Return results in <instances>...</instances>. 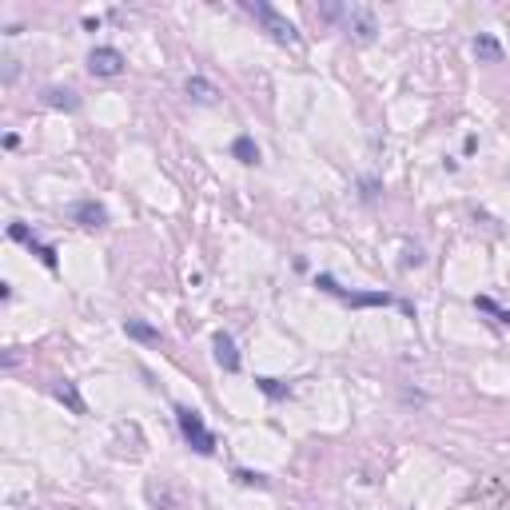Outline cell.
<instances>
[{
  "mask_svg": "<svg viewBox=\"0 0 510 510\" xmlns=\"http://www.w3.org/2000/svg\"><path fill=\"white\" fill-rule=\"evenodd\" d=\"M184 92H188V100H196V104H216L220 100V88H216L208 76H188Z\"/></svg>",
  "mask_w": 510,
  "mask_h": 510,
  "instance_id": "cell-10",
  "label": "cell"
},
{
  "mask_svg": "<svg viewBox=\"0 0 510 510\" xmlns=\"http://www.w3.org/2000/svg\"><path fill=\"white\" fill-rule=\"evenodd\" d=\"M339 28L347 32L355 44H371V41H375V32H379L375 9H367V4H347V12H343Z\"/></svg>",
  "mask_w": 510,
  "mask_h": 510,
  "instance_id": "cell-4",
  "label": "cell"
},
{
  "mask_svg": "<svg viewBox=\"0 0 510 510\" xmlns=\"http://www.w3.org/2000/svg\"><path fill=\"white\" fill-rule=\"evenodd\" d=\"M359 188H363V200H375V196H379V180H375V176H367Z\"/></svg>",
  "mask_w": 510,
  "mask_h": 510,
  "instance_id": "cell-22",
  "label": "cell"
},
{
  "mask_svg": "<svg viewBox=\"0 0 510 510\" xmlns=\"http://www.w3.org/2000/svg\"><path fill=\"white\" fill-rule=\"evenodd\" d=\"M255 387H260V391H263V395H267L271 403H283V399H287V395H291V387H287V383L271 379V375H260V379H255Z\"/></svg>",
  "mask_w": 510,
  "mask_h": 510,
  "instance_id": "cell-15",
  "label": "cell"
},
{
  "mask_svg": "<svg viewBox=\"0 0 510 510\" xmlns=\"http://www.w3.org/2000/svg\"><path fill=\"white\" fill-rule=\"evenodd\" d=\"M16 76H21V60H16V56H4V84H16Z\"/></svg>",
  "mask_w": 510,
  "mask_h": 510,
  "instance_id": "cell-19",
  "label": "cell"
},
{
  "mask_svg": "<svg viewBox=\"0 0 510 510\" xmlns=\"http://www.w3.org/2000/svg\"><path fill=\"white\" fill-rule=\"evenodd\" d=\"M124 335H128V339H136V343H160V331L152 327V323L136 319V315H132V319H124Z\"/></svg>",
  "mask_w": 510,
  "mask_h": 510,
  "instance_id": "cell-13",
  "label": "cell"
},
{
  "mask_svg": "<svg viewBox=\"0 0 510 510\" xmlns=\"http://www.w3.org/2000/svg\"><path fill=\"white\" fill-rule=\"evenodd\" d=\"M243 12H248L251 21L260 24V28L267 32L275 44H287V48L299 44V28H295V24H291L287 16L275 9V4H267V0H243Z\"/></svg>",
  "mask_w": 510,
  "mask_h": 510,
  "instance_id": "cell-1",
  "label": "cell"
},
{
  "mask_svg": "<svg viewBox=\"0 0 510 510\" xmlns=\"http://www.w3.org/2000/svg\"><path fill=\"white\" fill-rule=\"evenodd\" d=\"M68 220L80 223V228H104L108 223V208L100 200H76L68 208Z\"/></svg>",
  "mask_w": 510,
  "mask_h": 510,
  "instance_id": "cell-7",
  "label": "cell"
},
{
  "mask_svg": "<svg viewBox=\"0 0 510 510\" xmlns=\"http://www.w3.org/2000/svg\"><path fill=\"white\" fill-rule=\"evenodd\" d=\"M343 12H347V4H323V9H319V21L339 24V21H343Z\"/></svg>",
  "mask_w": 510,
  "mask_h": 510,
  "instance_id": "cell-18",
  "label": "cell"
},
{
  "mask_svg": "<svg viewBox=\"0 0 510 510\" xmlns=\"http://www.w3.org/2000/svg\"><path fill=\"white\" fill-rule=\"evenodd\" d=\"M9 235H12L16 243H24V248H28L32 255H41L44 267H56V248H52V243H44L41 235H36V231H28L24 223H9Z\"/></svg>",
  "mask_w": 510,
  "mask_h": 510,
  "instance_id": "cell-6",
  "label": "cell"
},
{
  "mask_svg": "<svg viewBox=\"0 0 510 510\" xmlns=\"http://www.w3.org/2000/svg\"><path fill=\"white\" fill-rule=\"evenodd\" d=\"M176 427H180L184 442L196 455H216V435L208 430V423H203V415L196 407H176Z\"/></svg>",
  "mask_w": 510,
  "mask_h": 510,
  "instance_id": "cell-3",
  "label": "cell"
},
{
  "mask_svg": "<svg viewBox=\"0 0 510 510\" xmlns=\"http://www.w3.org/2000/svg\"><path fill=\"white\" fill-rule=\"evenodd\" d=\"M474 307H479V311H490V315H499L502 323H510V311H502L499 303L490 299V295H479V299H474Z\"/></svg>",
  "mask_w": 510,
  "mask_h": 510,
  "instance_id": "cell-17",
  "label": "cell"
},
{
  "mask_svg": "<svg viewBox=\"0 0 510 510\" xmlns=\"http://www.w3.org/2000/svg\"><path fill=\"white\" fill-rule=\"evenodd\" d=\"M44 104L56 108V112H80V96H76L72 88H48L44 92Z\"/></svg>",
  "mask_w": 510,
  "mask_h": 510,
  "instance_id": "cell-12",
  "label": "cell"
},
{
  "mask_svg": "<svg viewBox=\"0 0 510 510\" xmlns=\"http://www.w3.org/2000/svg\"><path fill=\"white\" fill-rule=\"evenodd\" d=\"M124 64H128V60H124V52L120 48H108V44H100V48L88 52V72H92V76H108V80H112V76H120V72H124Z\"/></svg>",
  "mask_w": 510,
  "mask_h": 510,
  "instance_id": "cell-5",
  "label": "cell"
},
{
  "mask_svg": "<svg viewBox=\"0 0 510 510\" xmlns=\"http://www.w3.org/2000/svg\"><path fill=\"white\" fill-rule=\"evenodd\" d=\"M423 260H427V255H423V248H407V260H403V267H423Z\"/></svg>",
  "mask_w": 510,
  "mask_h": 510,
  "instance_id": "cell-21",
  "label": "cell"
},
{
  "mask_svg": "<svg viewBox=\"0 0 510 510\" xmlns=\"http://www.w3.org/2000/svg\"><path fill=\"white\" fill-rule=\"evenodd\" d=\"M403 399L407 403H427V395H423V391H403Z\"/></svg>",
  "mask_w": 510,
  "mask_h": 510,
  "instance_id": "cell-23",
  "label": "cell"
},
{
  "mask_svg": "<svg viewBox=\"0 0 510 510\" xmlns=\"http://www.w3.org/2000/svg\"><path fill=\"white\" fill-rule=\"evenodd\" d=\"M231 156L240 164H260V148H255V140L251 136H235V144H231Z\"/></svg>",
  "mask_w": 510,
  "mask_h": 510,
  "instance_id": "cell-14",
  "label": "cell"
},
{
  "mask_svg": "<svg viewBox=\"0 0 510 510\" xmlns=\"http://www.w3.org/2000/svg\"><path fill=\"white\" fill-rule=\"evenodd\" d=\"M52 395H56V399H60L72 415H88V407H84L80 391H76V383H72V379H56V383H52Z\"/></svg>",
  "mask_w": 510,
  "mask_h": 510,
  "instance_id": "cell-9",
  "label": "cell"
},
{
  "mask_svg": "<svg viewBox=\"0 0 510 510\" xmlns=\"http://www.w3.org/2000/svg\"><path fill=\"white\" fill-rule=\"evenodd\" d=\"M211 347H216V363H220V367L228 371V375H235V371L243 367V363H240V351H235V339H231L228 331H216Z\"/></svg>",
  "mask_w": 510,
  "mask_h": 510,
  "instance_id": "cell-8",
  "label": "cell"
},
{
  "mask_svg": "<svg viewBox=\"0 0 510 510\" xmlns=\"http://www.w3.org/2000/svg\"><path fill=\"white\" fill-rule=\"evenodd\" d=\"M470 52L479 56V64H499L502 60V44L490 36V32H479L474 41H470Z\"/></svg>",
  "mask_w": 510,
  "mask_h": 510,
  "instance_id": "cell-11",
  "label": "cell"
},
{
  "mask_svg": "<svg viewBox=\"0 0 510 510\" xmlns=\"http://www.w3.org/2000/svg\"><path fill=\"white\" fill-rule=\"evenodd\" d=\"M148 499L156 502V506L164 502V510H176V502H171V494H168V490H156V487H148Z\"/></svg>",
  "mask_w": 510,
  "mask_h": 510,
  "instance_id": "cell-20",
  "label": "cell"
},
{
  "mask_svg": "<svg viewBox=\"0 0 510 510\" xmlns=\"http://www.w3.org/2000/svg\"><path fill=\"white\" fill-rule=\"evenodd\" d=\"M235 482H243V487H260V490L271 487L267 474H260V470H235Z\"/></svg>",
  "mask_w": 510,
  "mask_h": 510,
  "instance_id": "cell-16",
  "label": "cell"
},
{
  "mask_svg": "<svg viewBox=\"0 0 510 510\" xmlns=\"http://www.w3.org/2000/svg\"><path fill=\"white\" fill-rule=\"evenodd\" d=\"M315 287L327 291V295H335V299H343L347 307H391V303H399L395 295H387V291H347V287H339V280L327 275V271L315 275ZM399 307H407V303H399Z\"/></svg>",
  "mask_w": 510,
  "mask_h": 510,
  "instance_id": "cell-2",
  "label": "cell"
}]
</instances>
